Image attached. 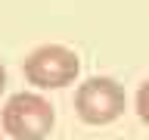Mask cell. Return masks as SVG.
Wrapping results in <instances>:
<instances>
[{
	"label": "cell",
	"mask_w": 149,
	"mask_h": 140,
	"mask_svg": "<svg viewBox=\"0 0 149 140\" xmlns=\"http://www.w3.org/2000/svg\"><path fill=\"white\" fill-rule=\"evenodd\" d=\"M0 125L13 140H47L56 128V109L44 93L19 90L3 103Z\"/></svg>",
	"instance_id": "obj_1"
},
{
	"label": "cell",
	"mask_w": 149,
	"mask_h": 140,
	"mask_svg": "<svg viewBox=\"0 0 149 140\" xmlns=\"http://www.w3.org/2000/svg\"><path fill=\"white\" fill-rule=\"evenodd\" d=\"M22 75L37 90H62L78 81L81 59L65 44H40L22 59Z\"/></svg>",
	"instance_id": "obj_2"
},
{
	"label": "cell",
	"mask_w": 149,
	"mask_h": 140,
	"mask_svg": "<svg viewBox=\"0 0 149 140\" xmlns=\"http://www.w3.org/2000/svg\"><path fill=\"white\" fill-rule=\"evenodd\" d=\"M124 109H127V93L109 75H93L81 81L74 90V112L90 128H106L112 121H118Z\"/></svg>",
	"instance_id": "obj_3"
},
{
	"label": "cell",
	"mask_w": 149,
	"mask_h": 140,
	"mask_svg": "<svg viewBox=\"0 0 149 140\" xmlns=\"http://www.w3.org/2000/svg\"><path fill=\"white\" fill-rule=\"evenodd\" d=\"M137 115H140V121L149 128V78L140 84V90H137Z\"/></svg>",
	"instance_id": "obj_4"
},
{
	"label": "cell",
	"mask_w": 149,
	"mask_h": 140,
	"mask_svg": "<svg viewBox=\"0 0 149 140\" xmlns=\"http://www.w3.org/2000/svg\"><path fill=\"white\" fill-rule=\"evenodd\" d=\"M6 90V69H3V62H0V93Z\"/></svg>",
	"instance_id": "obj_5"
},
{
	"label": "cell",
	"mask_w": 149,
	"mask_h": 140,
	"mask_svg": "<svg viewBox=\"0 0 149 140\" xmlns=\"http://www.w3.org/2000/svg\"><path fill=\"white\" fill-rule=\"evenodd\" d=\"M0 140H13V137H3V134H0Z\"/></svg>",
	"instance_id": "obj_6"
}]
</instances>
